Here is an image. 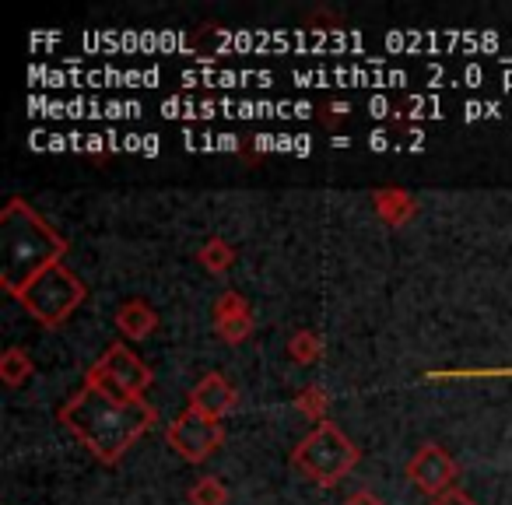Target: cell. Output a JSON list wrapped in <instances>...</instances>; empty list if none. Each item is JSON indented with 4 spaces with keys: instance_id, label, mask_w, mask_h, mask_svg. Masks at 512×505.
<instances>
[{
    "instance_id": "277c9868",
    "label": "cell",
    "mask_w": 512,
    "mask_h": 505,
    "mask_svg": "<svg viewBox=\"0 0 512 505\" xmlns=\"http://www.w3.org/2000/svg\"><path fill=\"white\" fill-rule=\"evenodd\" d=\"M88 299V285L64 264H53L18 295L32 320H39L43 327H64L74 316V309Z\"/></svg>"
},
{
    "instance_id": "9a60e30c",
    "label": "cell",
    "mask_w": 512,
    "mask_h": 505,
    "mask_svg": "<svg viewBox=\"0 0 512 505\" xmlns=\"http://www.w3.org/2000/svg\"><path fill=\"white\" fill-rule=\"evenodd\" d=\"M186 498H190L193 505H228V488L214 474H207V477H200L197 484H190Z\"/></svg>"
},
{
    "instance_id": "8992f818",
    "label": "cell",
    "mask_w": 512,
    "mask_h": 505,
    "mask_svg": "<svg viewBox=\"0 0 512 505\" xmlns=\"http://www.w3.org/2000/svg\"><path fill=\"white\" fill-rule=\"evenodd\" d=\"M165 442L183 456L186 463H207L214 456V449L225 442V425L207 414H200L197 407H183L176 414L169 428H165Z\"/></svg>"
},
{
    "instance_id": "d6986e66",
    "label": "cell",
    "mask_w": 512,
    "mask_h": 505,
    "mask_svg": "<svg viewBox=\"0 0 512 505\" xmlns=\"http://www.w3.org/2000/svg\"><path fill=\"white\" fill-rule=\"evenodd\" d=\"M344 505H383V498H379L376 491H369V488H358V491H351V495L344 498Z\"/></svg>"
},
{
    "instance_id": "8fae6325",
    "label": "cell",
    "mask_w": 512,
    "mask_h": 505,
    "mask_svg": "<svg viewBox=\"0 0 512 505\" xmlns=\"http://www.w3.org/2000/svg\"><path fill=\"white\" fill-rule=\"evenodd\" d=\"M372 204H376L379 218H383L386 225H393V228H400L414 211H418L414 197L407 190H400V186H383V190H376V193H372Z\"/></svg>"
},
{
    "instance_id": "4fadbf2b",
    "label": "cell",
    "mask_w": 512,
    "mask_h": 505,
    "mask_svg": "<svg viewBox=\"0 0 512 505\" xmlns=\"http://www.w3.org/2000/svg\"><path fill=\"white\" fill-rule=\"evenodd\" d=\"M197 260H200V264H204L211 274H225L228 267L235 264V249L228 246L225 239H218V235H214V239H207L204 246H200Z\"/></svg>"
},
{
    "instance_id": "7402d4cb",
    "label": "cell",
    "mask_w": 512,
    "mask_h": 505,
    "mask_svg": "<svg viewBox=\"0 0 512 505\" xmlns=\"http://www.w3.org/2000/svg\"><path fill=\"white\" fill-rule=\"evenodd\" d=\"M102 141H106V137H99V134H88V137H85V151H92V155H99V151L106 148V144H102Z\"/></svg>"
},
{
    "instance_id": "5bb4252c",
    "label": "cell",
    "mask_w": 512,
    "mask_h": 505,
    "mask_svg": "<svg viewBox=\"0 0 512 505\" xmlns=\"http://www.w3.org/2000/svg\"><path fill=\"white\" fill-rule=\"evenodd\" d=\"M320 355H323V341L313 334V330L292 334V341H288V358H292L295 365H313Z\"/></svg>"
},
{
    "instance_id": "7a4b0ae2",
    "label": "cell",
    "mask_w": 512,
    "mask_h": 505,
    "mask_svg": "<svg viewBox=\"0 0 512 505\" xmlns=\"http://www.w3.org/2000/svg\"><path fill=\"white\" fill-rule=\"evenodd\" d=\"M67 253V239L22 197H11L0 211V285L18 295L46 271L60 264Z\"/></svg>"
},
{
    "instance_id": "9c48e42d",
    "label": "cell",
    "mask_w": 512,
    "mask_h": 505,
    "mask_svg": "<svg viewBox=\"0 0 512 505\" xmlns=\"http://www.w3.org/2000/svg\"><path fill=\"white\" fill-rule=\"evenodd\" d=\"M214 330L225 344H242L253 334V309L239 292H225L214 302Z\"/></svg>"
},
{
    "instance_id": "2e32d148",
    "label": "cell",
    "mask_w": 512,
    "mask_h": 505,
    "mask_svg": "<svg viewBox=\"0 0 512 505\" xmlns=\"http://www.w3.org/2000/svg\"><path fill=\"white\" fill-rule=\"evenodd\" d=\"M327 404H330V397L323 386H306V390L295 397V411L306 414L309 421H320V425L327 421Z\"/></svg>"
},
{
    "instance_id": "cb8c5ba5",
    "label": "cell",
    "mask_w": 512,
    "mask_h": 505,
    "mask_svg": "<svg viewBox=\"0 0 512 505\" xmlns=\"http://www.w3.org/2000/svg\"><path fill=\"white\" fill-rule=\"evenodd\" d=\"M306 151H313V144H309V137H295V155H306Z\"/></svg>"
},
{
    "instance_id": "ac0fdd59",
    "label": "cell",
    "mask_w": 512,
    "mask_h": 505,
    "mask_svg": "<svg viewBox=\"0 0 512 505\" xmlns=\"http://www.w3.org/2000/svg\"><path fill=\"white\" fill-rule=\"evenodd\" d=\"M432 505H477V502H474V498L467 495V491L453 488V491H446V495L432 498Z\"/></svg>"
},
{
    "instance_id": "e0dca14e",
    "label": "cell",
    "mask_w": 512,
    "mask_h": 505,
    "mask_svg": "<svg viewBox=\"0 0 512 505\" xmlns=\"http://www.w3.org/2000/svg\"><path fill=\"white\" fill-rule=\"evenodd\" d=\"M505 376H512L509 365L505 369H442V372H428L425 379L439 383V379H505Z\"/></svg>"
},
{
    "instance_id": "30bf717a",
    "label": "cell",
    "mask_w": 512,
    "mask_h": 505,
    "mask_svg": "<svg viewBox=\"0 0 512 505\" xmlns=\"http://www.w3.org/2000/svg\"><path fill=\"white\" fill-rule=\"evenodd\" d=\"M116 330L130 341H144L158 330V313L151 309V302L144 299H130L116 309Z\"/></svg>"
},
{
    "instance_id": "603a6c76",
    "label": "cell",
    "mask_w": 512,
    "mask_h": 505,
    "mask_svg": "<svg viewBox=\"0 0 512 505\" xmlns=\"http://www.w3.org/2000/svg\"><path fill=\"white\" fill-rule=\"evenodd\" d=\"M141 151H144V155H158V137H155V134L144 137V141H141Z\"/></svg>"
},
{
    "instance_id": "7c38bea8",
    "label": "cell",
    "mask_w": 512,
    "mask_h": 505,
    "mask_svg": "<svg viewBox=\"0 0 512 505\" xmlns=\"http://www.w3.org/2000/svg\"><path fill=\"white\" fill-rule=\"evenodd\" d=\"M32 376V358L25 348H8L0 355V379L8 386H22Z\"/></svg>"
},
{
    "instance_id": "d4e9b609",
    "label": "cell",
    "mask_w": 512,
    "mask_h": 505,
    "mask_svg": "<svg viewBox=\"0 0 512 505\" xmlns=\"http://www.w3.org/2000/svg\"><path fill=\"white\" fill-rule=\"evenodd\" d=\"M386 109H390L386 99H372V116H386Z\"/></svg>"
},
{
    "instance_id": "6da1fadb",
    "label": "cell",
    "mask_w": 512,
    "mask_h": 505,
    "mask_svg": "<svg viewBox=\"0 0 512 505\" xmlns=\"http://www.w3.org/2000/svg\"><path fill=\"white\" fill-rule=\"evenodd\" d=\"M57 418L74 439L85 442V449L95 460L113 467L134 449V442H141L155 428L158 411L144 397L123 400L85 383L78 393H71V400L60 407Z\"/></svg>"
},
{
    "instance_id": "ba28073f",
    "label": "cell",
    "mask_w": 512,
    "mask_h": 505,
    "mask_svg": "<svg viewBox=\"0 0 512 505\" xmlns=\"http://www.w3.org/2000/svg\"><path fill=\"white\" fill-rule=\"evenodd\" d=\"M186 407H197V411L207 414V418L225 421V414H232L235 407H239V390H235L221 372H207V376L190 390Z\"/></svg>"
},
{
    "instance_id": "44dd1931",
    "label": "cell",
    "mask_w": 512,
    "mask_h": 505,
    "mask_svg": "<svg viewBox=\"0 0 512 505\" xmlns=\"http://www.w3.org/2000/svg\"><path fill=\"white\" fill-rule=\"evenodd\" d=\"M369 148L372 151H386V148H390V137H386V130H376V134L369 137Z\"/></svg>"
},
{
    "instance_id": "ffe728a7",
    "label": "cell",
    "mask_w": 512,
    "mask_h": 505,
    "mask_svg": "<svg viewBox=\"0 0 512 505\" xmlns=\"http://www.w3.org/2000/svg\"><path fill=\"white\" fill-rule=\"evenodd\" d=\"M344 116H348V102H330V106H327V123L344 120Z\"/></svg>"
},
{
    "instance_id": "52a82bcc",
    "label": "cell",
    "mask_w": 512,
    "mask_h": 505,
    "mask_svg": "<svg viewBox=\"0 0 512 505\" xmlns=\"http://www.w3.org/2000/svg\"><path fill=\"white\" fill-rule=\"evenodd\" d=\"M407 477L418 491L439 498L446 491L456 488V477H460V463L439 446V442H421L414 449V456L407 460Z\"/></svg>"
},
{
    "instance_id": "5b68a950",
    "label": "cell",
    "mask_w": 512,
    "mask_h": 505,
    "mask_svg": "<svg viewBox=\"0 0 512 505\" xmlns=\"http://www.w3.org/2000/svg\"><path fill=\"white\" fill-rule=\"evenodd\" d=\"M151 379H155L151 365H144L141 358H137L134 351L127 348V344L113 341L99 355V362H92V369H88L85 383L99 386V390L113 393V397L141 400L144 390L151 386Z\"/></svg>"
},
{
    "instance_id": "3957f363",
    "label": "cell",
    "mask_w": 512,
    "mask_h": 505,
    "mask_svg": "<svg viewBox=\"0 0 512 505\" xmlns=\"http://www.w3.org/2000/svg\"><path fill=\"white\" fill-rule=\"evenodd\" d=\"M358 446L344 435V428L337 421H323L316 425L299 446L292 449V467L299 470L306 481L320 484V488H334L337 481L355 470L358 463Z\"/></svg>"
}]
</instances>
